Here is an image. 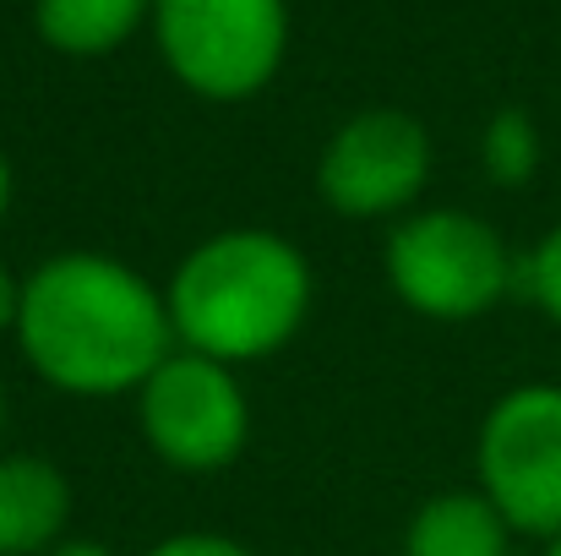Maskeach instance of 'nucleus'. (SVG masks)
I'll use <instances>...</instances> for the list:
<instances>
[{"label":"nucleus","instance_id":"obj_15","mask_svg":"<svg viewBox=\"0 0 561 556\" xmlns=\"http://www.w3.org/2000/svg\"><path fill=\"white\" fill-rule=\"evenodd\" d=\"M44 556H115V552L99 546V541H60L55 552H44Z\"/></svg>","mask_w":561,"mask_h":556},{"label":"nucleus","instance_id":"obj_6","mask_svg":"<svg viewBox=\"0 0 561 556\" xmlns=\"http://www.w3.org/2000/svg\"><path fill=\"white\" fill-rule=\"evenodd\" d=\"M137 420L148 447L186 475L229 469L251 436V404L234 382V366L175 350L137 387Z\"/></svg>","mask_w":561,"mask_h":556},{"label":"nucleus","instance_id":"obj_8","mask_svg":"<svg viewBox=\"0 0 561 556\" xmlns=\"http://www.w3.org/2000/svg\"><path fill=\"white\" fill-rule=\"evenodd\" d=\"M71 524V486L49 458L0 453V556H44Z\"/></svg>","mask_w":561,"mask_h":556},{"label":"nucleus","instance_id":"obj_12","mask_svg":"<svg viewBox=\"0 0 561 556\" xmlns=\"http://www.w3.org/2000/svg\"><path fill=\"white\" fill-rule=\"evenodd\" d=\"M518 290H524L551 322H561V224L518 262Z\"/></svg>","mask_w":561,"mask_h":556},{"label":"nucleus","instance_id":"obj_5","mask_svg":"<svg viewBox=\"0 0 561 556\" xmlns=\"http://www.w3.org/2000/svg\"><path fill=\"white\" fill-rule=\"evenodd\" d=\"M480 497L518 535H561V387L524 382L502 393L474 442Z\"/></svg>","mask_w":561,"mask_h":556},{"label":"nucleus","instance_id":"obj_13","mask_svg":"<svg viewBox=\"0 0 561 556\" xmlns=\"http://www.w3.org/2000/svg\"><path fill=\"white\" fill-rule=\"evenodd\" d=\"M148 556H251V552L240 541H224V535H170Z\"/></svg>","mask_w":561,"mask_h":556},{"label":"nucleus","instance_id":"obj_11","mask_svg":"<svg viewBox=\"0 0 561 556\" xmlns=\"http://www.w3.org/2000/svg\"><path fill=\"white\" fill-rule=\"evenodd\" d=\"M485 170L502 185H524L540 170V132L524 110H502L485 126Z\"/></svg>","mask_w":561,"mask_h":556},{"label":"nucleus","instance_id":"obj_9","mask_svg":"<svg viewBox=\"0 0 561 556\" xmlns=\"http://www.w3.org/2000/svg\"><path fill=\"white\" fill-rule=\"evenodd\" d=\"M507 519L480 491H442L414 508L403 556H507Z\"/></svg>","mask_w":561,"mask_h":556},{"label":"nucleus","instance_id":"obj_14","mask_svg":"<svg viewBox=\"0 0 561 556\" xmlns=\"http://www.w3.org/2000/svg\"><path fill=\"white\" fill-rule=\"evenodd\" d=\"M16 306H22V279H11V268L0 262V333L16 328Z\"/></svg>","mask_w":561,"mask_h":556},{"label":"nucleus","instance_id":"obj_4","mask_svg":"<svg viewBox=\"0 0 561 556\" xmlns=\"http://www.w3.org/2000/svg\"><path fill=\"white\" fill-rule=\"evenodd\" d=\"M153 33L164 66L191 93L234 104L273 82L289 11L284 0H153Z\"/></svg>","mask_w":561,"mask_h":556},{"label":"nucleus","instance_id":"obj_10","mask_svg":"<svg viewBox=\"0 0 561 556\" xmlns=\"http://www.w3.org/2000/svg\"><path fill=\"white\" fill-rule=\"evenodd\" d=\"M148 11L153 0H38L33 22L60 55H110L137 33Z\"/></svg>","mask_w":561,"mask_h":556},{"label":"nucleus","instance_id":"obj_3","mask_svg":"<svg viewBox=\"0 0 561 556\" xmlns=\"http://www.w3.org/2000/svg\"><path fill=\"white\" fill-rule=\"evenodd\" d=\"M387 284L392 295L431 322H474L491 306L507 300L518 284V257L502 246V235L463 213V207H431L409 213L387 235Z\"/></svg>","mask_w":561,"mask_h":556},{"label":"nucleus","instance_id":"obj_7","mask_svg":"<svg viewBox=\"0 0 561 556\" xmlns=\"http://www.w3.org/2000/svg\"><path fill=\"white\" fill-rule=\"evenodd\" d=\"M431 175V137L403 110H366L333 132L317 164V191L344 218L403 213Z\"/></svg>","mask_w":561,"mask_h":556},{"label":"nucleus","instance_id":"obj_18","mask_svg":"<svg viewBox=\"0 0 561 556\" xmlns=\"http://www.w3.org/2000/svg\"><path fill=\"white\" fill-rule=\"evenodd\" d=\"M546 556H561V535H557V541H551V552H546Z\"/></svg>","mask_w":561,"mask_h":556},{"label":"nucleus","instance_id":"obj_1","mask_svg":"<svg viewBox=\"0 0 561 556\" xmlns=\"http://www.w3.org/2000/svg\"><path fill=\"white\" fill-rule=\"evenodd\" d=\"M16 344L27 366L71 398L137 393L175 344L170 300L110 251H60L22 279Z\"/></svg>","mask_w":561,"mask_h":556},{"label":"nucleus","instance_id":"obj_17","mask_svg":"<svg viewBox=\"0 0 561 556\" xmlns=\"http://www.w3.org/2000/svg\"><path fill=\"white\" fill-rule=\"evenodd\" d=\"M0 431H5V387H0Z\"/></svg>","mask_w":561,"mask_h":556},{"label":"nucleus","instance_id":"obj_2","mask_svg":"<svg viewBox=\"0 0 561 556\" xmlns=\"http://www.w3.org/2000/svg\"><path fill=\"white\" fill-rule=\"evenodd\" d=\"M164 300L181 350L224 366L267 361L311 317V262L273 229H224L181 257Z\"/></svg>","mask_w":561,"mask_h":556},{"label":"nucleus","instance_id":"obj_16","mask_svg":"<svg viewBox=\"0 0 561 556\" xmlns=\"http://www.w3.org/2000/svg\"><path fill=\"white\" fill-rule=\"evenodd\" d=\"M5 207H11V164L0 154V218H5Z\"/></svg>","mask_w":561,"mask_h":556}]
</instances>
